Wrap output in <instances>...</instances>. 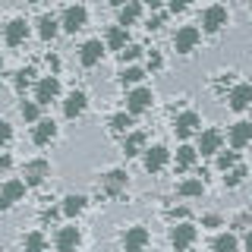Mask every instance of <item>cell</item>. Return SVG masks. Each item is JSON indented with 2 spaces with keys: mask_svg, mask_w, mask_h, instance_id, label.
Segmentation results:
<instances>
[{
  "mask_svg": "<svg viewBox=\"0 0 252 252\" xmlns=\"http://www.w3.org/2000/svg\"><path fill=\"white\" fill-rule=\"evenodd\" d=\"M85 22H89V10H85V6H69V10L63 13L60 26H63V32L76 35V32H82V29H85Z\"/></svg>",
  "mask_w": 252,
  "mask_h": 252,
  "instance_id": "8992f818",
  "label": "cell"
},
{
  "mask_svg": "<svg viewBox=\"0 0 252 252\" xmlns=\"http://www.w3.org/2000/svg\"><path fill=\"white\" fill-rule=\"evenodd\" d=\"M126 44H129V35H126L123 26H114L107 32V47H110V51H123Z\"/></svg>",
  "mask_w": 252,
  "mask_h": 252,
  "instance_id": "484cf974",
  "label": "cell"
},
{
  "mask_svg": "<svg viewBox=\"0 0 252 252\" xmlns=\"http://www.w3.org/2000/svg\"><path fill=\"white\" fill-rule=\"evenodd\" d=\"M177 192L183 195V199H199V195L205 192V183H202V180H195V177L192 180H183V183L177 186Z\"/></svg>",
  "mask_w": 252,
  "mask_h": 252,
  "instance_id": "d4e9b609",
  "label": "cell"
},
{
  "mask_svg": "<svg viewBox=\"0 0 252 252\" xmlns=\"http://www.w3.org/2000/svg\"><path fill=\"white\" fill-rule=\"evenodd\" d=\"M32 76H35V69H32V66L19 69V73H16V89H26V85L32 82Z\"/></svg>",
  "mask_w": 252,
  "mask_h": 252,
  "instance_id": "e575fe53",
  "label": "cell"
},
{
  "mask_svg": "<svg viewBox=\"0 0 252 252\" xmlns=\"http://www.w3.org/2000/svg\"><path fill=\"white\" fill-rule=\"evenodd\" d=\"M79 243H82L79 227H60V233H57V252H76Z\"/></svg>",
  "mask_w": 252,
  "mask_h": 252,
  "instance_id": "9a60e30c",
  "label": "cell"
},
{
  "mask_svg": "<svg viewBox=\"0 0 252 252\" xmlns=\"http://www.w3.org/2000/svg\"><path fill=\"white\" fill-rule=\"evenodd\" d=\"M107 3H110V6H123L126 0H107Z\"/></svg>",
  "mask_w": 252,
  "mask_h": 252,
  "instance_id": "f6af8a7d",
  "label": "cell"
},
{
  "mask_svg": "<svg viewBox=\"0 0 252 252\" xmlns=\"http://www.w3.org/2000/svg\"><path fill=\"white\" fill-rule=\"evenodd\" d=\"M22 195H26V180H6V183L0 186V211L13 208Z\"/></svg>",
  "mask_w": 252,
  "mask_h": 252,
  "instance_id": "5b68a950",
  "label": "cell"
},
{
  "mask_svg": "<svg viewBox=\"0 0 252 252\" xmlns=\"http://www.w3.org/2000/svg\"><path fill=\"white\" fill-rule=\"evenodd\" d=\"M167 6H170L173 13H183L186 6H189V0H167Z\"/></svg>",
  "mask_w": 252,
  "mask_h": 252,
  "instance_id": "f35d334b",
  "label": "cell"
},
{
  "mask_svg": "<svg viewBox=\"0 0 252 252\" xmlns=\"http://www.w3.org/2000/svg\"><path fill=\"white\" fill-rule=\"evenodd\" d=\"M152 89H145V85H136V89H132L129 94H126V110H129L132 117L136 114H145L148 107H152Z\"/></svg>",
  "mask_w": 252,
  "mask_h": 252,
  "instance_id": "3957f363",
  "label": "cell"
},
{
  "mask_svg": "<svg viewBox=\"0 0 252 252\" xmlns=\"http://www.w3.org/2000/svg\"><path fill=\"white\" fill-rule=\"evenodd\" d=\"M161 26H164V16H152V22H148V29H155V32H158Z\"/></svg>",
  "mask_w": 252,
  "mask_h": 252,
  "instance_id": "60d3db41",
  "label": "cell"
},
{
  "mask_svg": "<svg viewBox=\"0 0 252 252\" xmlns=\"http://www.w3.org/2000/svg\"><path fill=\"white\" fill-rule=\"evenodd\" d=\"M246 173H249V170L243 167V164H236L233 170H227V177H224V186H227V189H236V186L243 183V180H246Z\"/></svg>",
  "mask_w": 252,
  "mask_h": 252,
  "instance_id": "f546056e",
  "label": "cell"
},
{
  "mask_svg": "<svg viewBox=\"0 0 252 252\" xmlns=\"http://www.w3.org/2000/svg\"><path fill=\"white\" fill-rule=\"evenodd\" d=\"M10 164H13V158L6 155V152H0V170H6V167H10Z\"/></svg>",
  "mask_w": 252,
  "mask_h": 252,
  "instance_id": "ab89813d",
  "label": "cell"
},
{
  "mask_svg": "<svg viewBox=\"0 0 252 252\" xmlns=\"http://www.w3.org/2000/svg\"><path fill=\"white\" fill-rule=\"evenodd\" d=\"M148 240H152V236H148L145 227H129V230L123 233V252H142L148 246Z\"/></svg>",
  "mask_w": 252,
  "mask_h": 252,
  "instance_id": "4fadbf2b",
  "label": "cell"
},
{
  "mask_svg": "<svg viewBox=\"0 0 252 252\" xmlns=\"http://www.w3.org/2000/svg\"><path fill=\"white\" fill-rule=\"evenodd\" d=\"M10 139H13V126L6 123V120H0V148H3Z\"/></svg>",
  "mask_w": 252,
  "mask_h": 252,
  "instance_id": "8d00e7d4",
  "label": "cell"
},
{
  "mask_svg": "<svg viewBox=\"0 0 252 252\" xmlns=\"http://www.w3.org/2000/svg\"><path fill=\"white\" fill-rule=\"evenodd\" d=\"M57 32H60V19H54V16H41V19H38V35H41L44 41H51Z\"/></svg>",
  "mask_w": 252,
  "mask_h": 252,
  "instance_id": "4316f807",
  "label": "cell"
},
{
  "mask_svg": "<svg viewBox=\"0 0 252 252\" xmlns=\"http://www.w3.org/2000/svg\"><path fill=\"white\" fill-rule=\"evenodd\" d=\"M240 249V240L233 233H220L215 243H211V252H236Z\"/></svg>",
  "mask_w": 252,
  "mask_h": 252,
  "instance_id": "83f0119b",
  "label": "cell"
},
{
  "mask_svg": "<svg viewBox=\"0 0 252 252\" xmlns=\"http://www.w3.org/2000/svg\"><path fill=\"white\" fill-rule=\"evenodd\" d=\"M199 126H202V117L195 114V110H183V114L177 117V123H173V129H177L180 139H189L192 132H199Z\"/></svg>",
  "mask_w": 252,
  "mask_h": 252,
  "instance_id": "30bf717a",
  "label": "cell"
},
{
  "mask_svg": "<svg viewBox=\"0 0 252 252\" xmlns=\"http://www.w3.org/2000/svg\"><path fill=\"white\" fill-rule=\"evenodd\" d=\"M220 145H224V132H220V129H205V132H199V152L202 155H218Z\"/></svg>",
  "mask_w": 252,
  "mask_h": 252,
  "instance_id": "5bb4252c",
  "label": "cell"
},
{
  "mask_svg": "<svg viewBox=\"0 0 252 252\" xmlns=\"http://www.w3.org/2000/svg\"><path fill=\"white\" fill-rule=\"evenodd\" d=\"M139 16H142V3H139V0H126V3L120 6V26H123V29L136 26Z\"/></svg>",
  "mask_w": 252,
  "mask_h": 252,
  "instance_id": "44dd1931",
  "label": "cell"
},
{
  "mask_svg": "<svg viewBox=\"0 0 252 252\" xmlns=\"http://www.w3.org/2000/svg\"><path fill=\"white\" fill-rule=\"evenodd\" d=\"M57 94H60V79L57 76H44L41 82L35 85V101L38 104H51Z\"/></svg>",
  "mask_w": 252,
  "mask_h": 252,
  "instance_id": "7c38bea8",
  "label": "cell"
},
{
  "mask_svg": "<svg viewBox=\"0 0 252 252\" xmlns=\"http://www.w3.org/2000/svg\"><path fill=\"white\" fill-rule=\"evenodd\" d=\"M38 110H41V104H38V101H22L19 114H22V120H29V123H38Z\"/></svg>",
  "mask_w": 252,
  "mask_h": 252,
  "instance_id": "d6a6232c",
  "label": "cell"
},
{
  "mask_svg": "<svg viewBox=\"0 0 252 252\" xmlns=\"http://www.w3.org/2000/svg\"><path fill=\"white\" fill-rule=\"evenodd\" d=\"M145 3H148V6H158V3H161V0H145Z\"/></svg>",
  "mask_w": 252,
  "mask_h": 252,
  "instance_id": "bcb514c9",
  "label": "cell"
},
{
  "mask_svg": "<svg viewBox=\"0 0 252 252\" xmlns=\"http://www.w3.org/2000/svg\"><path fill=\"white\" fill-rule=\"evenodd\" d=\"M227 142H230V148H246V145H252V123H246V120L233 123L230 129H227Z\"/></svg>",
  "mask_w": 252,
  "mask_h": 252,
  "instance_id": "8fae6325",
  "label": "cell"
},
{
  "mask_svg": "<svg viewBox=\"0 0 252 252\" xmlns=\"http://www.w3.org/2000/svg\"><path fill=\"white\" fill-rule=\"evenodd\" d=\"M161 66H164L161 54H155V51H152V54H148V69H161Z\"/></svg>",
  "mask_w": 252,
  "mask_h": 252,
  "instance_id": "74e56055",
  "label": "cell"
},
{
  "mask_svg": "<svg viewBox=\"0 0 252 252\" xmlns=\"http://www.w3.org/2000/svg\"><path fill=\"white\" fill-rule=\"evenodd\" d=\"M195 158H199V148H192V145H180L177 148V167H192L195 164Z\"/></svg>",
  "mask_w": 252,
  "mask_h": 252,
  "instance_id": "f1b7e54d",
  "label": "cell"
},
{
  "mask_svg": "<svg viewBox=\"0 0 252 252\" xmlns=\"http://www.w3.org/2000/svg\"><path fill=\"white\" fill-rule=\"evenodd\" d=\"M199 38H202V32L195 26H183L177 35H173V51L177 54H192L195 44H199Z\"/></svg>",
  "mask_w": 252,
  "mask_h": 252,
  "instance_id": "277c9868",
  "label": "cell"
},
{
  "mask_svg": "<svg viewBox=\"0 0 252 252\" xmlns=\"http://www.w3.org/2000/svg\"><path fill=\"white\" fill-rule=\"evenodd\" d=\"M101 183H104L107 195H120L126 189V183H129V177H126V170H107L104 177H101Z\"/></svg>",
  "mask_w": 252,
  "mask_h": 252,
  "instance_id": "2e32d148",
  "label": "cell"
},
{
  "mask_svg": "<svg viewBox=\"0 0 252 252\" xmlns=\"http://www.w3.org/2000/svg\"><path fill=\"white\" fill-rule=\"evenodd\" d=\"M145 170L148 173H158V170H164L167 167V161H170V152L164 145H152V148H145Z\"/></svg>",
  "mask_w": 252,
  "mask_h": 252,
  "instance_id": "9c48e42d",
  "label": "cell"
},
{
  "mask_svg": "<svg viewBox=\"0 0 252 252\" xmlns=\"http://www.w3.org/2000/svg\"><path fill=\"white\" fill-rule=\"evenodd\" d=\"M26 186H41L47 177H51V164L44 161V158H38V161H29L26 164Z\"/></svg>",
  "mask_w": 252,
  "mask_h": 252,
  "instance_id": "ba28073f",
  "label": "cell"
},
{
  "mask_svg": "<svg viewBox=\"0 0 252 252\" xmlns=\"http://www.w3.org/2000/svg\"><path fill=\"white\" fill-rule=\"evenodd\" d=\"M22 246H26V252H44V233L41 230L29 233L26 240H22Z\"/></svg>",
  "mask_w": 252,
  "mask_h": 252,
  "instance_id": "4dcf8cb0",
  "label": "cell"
},
{
  "mask_svg": "<svg viewBox=\"0 0 252 252\" xmlns=\"http://www.w3.org/2000/svg\"><path fill=\"white\" fill-rule=\"evenodd\" d=\"M202 224H205V227H218V224H220V218H218V215H208V218L202 220Z\"/></svg>",
  "mask_w": 252,
  "mask_h": 252,
  "instance_id": "b9f144b4",
  "label": "cell"
},
{
  "mask_svg": "<svg viewBox=\"0 0 252 252\" xmlns=\"http://www.w3.org/2000/svg\"><path fill=\"white\" fill-rule=\"evenodd\" d=\"M218 167L220 170H233L236 167V152H218Z\"/></svg>",
  "mask_w": 252,
  "mask_h": 252,
  "instance_id": "836d02e7",
  "label": "cell"
},
{
  "mask_svg": "<svg viewBox=\"0 0 252 252\" xmlns=\"http://www.w3.org/2000/svg\"><path fill=\"white\" fill-rule=\"evenodd\" d=\"M195 236H199V230H195L189 220H180V224L170 230V246L177 249V252H183V249H189L195 243Z\"/></svg>",
  "mask_w": 252,
  "mask_h": 252,
  "instance_id": "6da1fadb",
  "label": "cell"
},
{
  "mask_svg": "<svg viewBox=\"0 0 252 252\" xmlns=\"http://www.w3.org/2000/svg\"><path fill=\"white\" fill-rule=\"evenodd\" d=\"M142 79H145V73H142L139 66H126L123 73H120V82H123V85H139Z\"/></svg>",
  "mask_w": 252,
  "mask_h": 252,
  "instance_id": "1f68e13d",
  "label": "cell"
},
{
  "mask_svg": "<svg viewBox=\"0 0 252 252\" xmlns=\"http://www.w3.org/2000/svg\"><path fill=\"white\" fill-rule=\"evenodd\" d=\"M85 107H89V98H85V92H73L66 101H63V114H66V120H76V117H82Z\"/></svg>",
  "mask_w": 252,
  "mask_h": 252,
  "instance_id": "e0dca14e",
  "label": "cell"
},
{
  "mask_svg": "<svg viewBox=\"0 0 252 252\" xmlns=\"http://www.w3.org/2000/svg\"><path fill=\"white\" fill-rule=\"evenodd\" d=\"M101 57H104V44L94 38V41H85L82 51H79V60H82V66H94Z\"/></svg>",
  "mask_w": 252,
  "mask_h": 252,
  "instance_id": "ac0fdd59",
  "label": "cell"
},
{
  "mask_svg": "<svg viewBox=\"0 0 252 252\" xmlns=\"http://www.w3.org/2000/svg\"><path fill=\"white\" fill-rule=\"evenodd\" d=\"M227 19H230V13H227V6L215 3V6H208V10L202 13V29L208 32V35H215V32H220V29L227 26Z\"/></svg>",
  "mask_w": 252,
  "mask_h": 252,
  "instance_id": "7a4b0ae2",
  "label": "cell"
},
{
  "mask_svg": "<svg viewBox=\"0 0 252 252\" xmlns=\"http://www.w3.org/2000/svg\"><path fill=\"white\" fill-rule=\"evenodd\" d=\"M0 66H3V57H0Z\"/></svg>",
  "mask_w": 252,
  "mask_h": 252,
  "instance_id": "c3c4849f",
  "label": "cell"
},
{
  "mask_svg": "<svg viewBox=\"0 0 252 252\" xmlns=\"http://www.w3.org/2000/svg\"><path fill=\"white\" fill-rule=\"evenodd\" d=\"M107 126H110L114 136H129V132H132V114H129V110H126V114H114Z\"/></svg>",
  "mask_w": 252,
  "mask_h": 252,
  "instance_id": "603a6c76",
  "label": "cell"
},
{
  "mask_svg": "<svg viewBox=\"0 0 252 252\" xmlns=\"http://www.w3.org/2000/svg\"><path fill=\"white\" fill-rule=\"evenodd\" d=\"M139 54H142V47H136V44H126V47H123V51H120V57H123V63H126V60H129V63H132V60H136V57H139Z\"/></svg>",
  "mask_w": 252,
  "mask_h": 252,
  "instance_id": "d590c367",
  "label": "cell"
},
{
  "mask_svg": "<svg viewBox=\"0 0 252 252\" xmlns=\"http://www.w3.org/2000/svg\"><path fill=\"white\" fill-rule=\"evenodd\" d=\"M85 202H89L85 195H66L63 205H60V211L66 218H76V215H82V211H85Z\"/></svg>",
  "mask_w": 252,
  "mask_h": 252,
  "instance_id": "cb8c5ba5",
  "label": "cell"
},
{
  "mask_svg": "<svg viewBox=\"0 0 252 252\" xmlns=\"http://www.w3.org/2000/svg\"><path fill=\"white\" fill-rule=\"evenodd\" d=\"M29 3H38V0H29Z\"/></svg>",
  "mask_w": 252,
  "mask_h": 252,
  "instance_id": "7dc6e473",
  "label": "cell"
},
{
  "mask_svg": "<svg viewBox=\"0 0 252 252\" xmlns=\"http://www.w3.org/2000/svg\"><path fill=\"white\" fill-rule=\"evenodd\" d=\"M170 218H173V220H177V218L183 220V218H186V208H173V211H170Z\"/></svg>",
  "mask_w": 252,
  "mask_h": 252,
  "instance_id": "7bdbcfd3",
  "label": "cell"
},
{
  "mask_svg": "<svg viewBox=\"0 0 252 252\" xmlns=\"http://www.w3.org/2000/svg\"><path fill=\"white\" fill-rule=\"evenodd\" d=\"M3 38H6V44H10V47L22 44V41H26V38H29V26H26V19H13L10 26H6Z\"/></svg>",
  "mask_w": 252,
  "mask_h": 252,
  "instance_id": "ffe728a7",
  "label": "cell"
},
{
  "mask_svg": "<svg viewBox=\"0 0 252 252\" xmlns=\"http://www.w3.org/2000/svg\"><path fill=\"white\" fill-rule=\"evenodd\" d=\"M35 145H51L54 139H57V123L54 120H38L35 123Z\"/></svg>",
  "mask_w": 252,
  "mask_h": 252,
  "instance_id": "d6986e66",
  "label": "cell"
},
{
  "mask_svg": "<svg viewBox=\"0 0 252 252\" xmlns=\"http://www.w3.org/2000/svg\"><path fill=\"white\" fill-rule=\"evenodd\" d=\"M227 104H230V110H246L252 107V85L249 82H236L230 94H227Z\"/></svg>",
  "mask_w": 252,
  "mask_h": 252,
  "instance_id": "52a82bcc",
  "label": "cell"
},
{
  "mask_svg": "<svg viewBox=\"0 0 252 252\" xmlns=\"http://www.w3.org/2000/svg\"><path fill=\"white\" fill-rule=\"evenodd\" d=\"M243 246H246V252H252V233H246V240H243Z\"/></svg>",
  "mask_w": 252,
  "mask_h": 252,
  "instance_id": "ee69618b",
  "label": "cell"
},
{
  "mask_svg": "<svg viewBox=\"0 0 252 252\" xmlns=\"http://www.w3.org/2000/svg\"><path fill=\"white\" fill-rule=\"evenodd\" d=\"M145 152V132H129V136H123V155L126 158H136Z\"/></svg>",
  "mask_w": 252,
  "mask_h": 252,
  "instance_id": "7402d4cb",
  "label": "cell"
}]
</instances>
